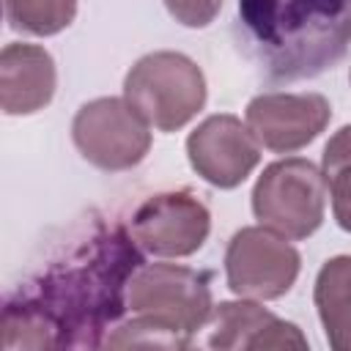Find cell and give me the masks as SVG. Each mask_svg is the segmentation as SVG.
Segmentation results:
<instances>
[{
	"mask_svg": "<svg viewBox=\"0 0 351 351\" xmlns=\"http://www.w3.org/2000/svg\"><path fill=\"white\" fill-rule=\"evenodd\" d=\"M77 0H5V19L14 30L55 36L71 25Z\"/></svg>",
	"mask_w": 351,
	"mask_h": 351,
	"instance_id": "9a60e30c",
	"label": "cell"
},
{
	"mask_svg": "<svg viewBox=\"0 0 351 351\" xmlns=\"http://www.w3.org/2000/svg\"><path fill=\"white\" fill-rule=\"evenodd\" d=\"M126 304L134 318H143L186 348L192 335L211 321L214 302L208 274L178 263L140 266L129 282Z\"/></svg>",
	"mask_w": 351,
	"mask_h": 351,
	"instance_id": "3957f363",
	"label": "cell"
},
{
	"mask_svg": "<svg viewBox=\"0 0 351 351\" xmlns=\"http://www.w3.org/2000/svg\"><path fill=\"white\" fill-rule=\"evenodd\" d=\"M239 47L274 82L318 77L351 47V0H239Z\"/></svg>",
	"mask_w": 351,
	"mask_h": 351,
	"instance_id": "7a4b0ae2",
	"label": "cell"
},
{
	"mask_svg": "<svg viewBox=\"0 0 351 351\" xmlns=\"http://www.w3.org/2000/svg\"><path fill=\"white\" fill-rule=\"evenodd\" d=\"M55 63L38 44H8L0 55V107L5 115H27L52 101Z\"/></svg>",
	"mask_w": 351,
	"mask_h": 351,
	"instance_id": "7c38bea8",
	"label": "cell"
},
{
	"mask_svg": "<svg viewBox=\"0 0 351 351\" xmlns=\"http://www.w3.org/2000/svg\"><path fill=\"white\" fill-rule=\"evenodd\" d=\"M222 0H165L170 16L186 27H206L219 14Z\"/></svg>",
	"mask_w": 351,
	"mask_h": 351,
	"instance_id": "2e32d148",
	"label": "cell"
},
{
	"mask_svg": "<svg viewBox=\"0 0 351 351\" xmlns=\"http://www.w3.org/2000/svg\"><path fill=\"white\" fill-rule=\"evenodd\" d=\"M211 228L208 208L189 192L148 197L132 217L129 233L140 250L159 258H184L203 247Z\"/></svg>",
	"mask_w": 351,
	"mask_h": 351,
	"instance_id": "ba28073f",
	"label": "cell"
},
{
	"mask_svg": "<svg viewBox=\"0 0 351 351\" xmlns=\"http://www.w3.org/2000/svg\"><path fill=\"white\" fill-rule=\"evenodd\" d=\"M332 107L321 93H261L247 104V126L258 145L293 154L329 123Z\"/></svg>",
	"mask_w": 351,
	"mask_h": 351,
	"instance_id": "9c48e42d",
	"label": "cell"
},
{
	"mask_svg": "<svg viewBox=\"0 0 351 351\" xmlns=\"http://www.w3.org/2000/svg\"><path fill=\"white\" fill-rule=\"evenodd\" d=\"M228 288L244 299H280L299 274V252L266 225L241 228L225 252Z\"/></svg>",
	"mask_w": 351,
	"mask_h": 351,
	"instance_id": "52a82bcc",
	"label": "cell"
},
{
	"mask_svg": "<svg viewBox=\"0 0 351 351\" xmlns=\"http://www.w3.org/2000/svg\"><path fill=\"white\" fill-rule=\"evenodd\" d=\"M123 99L148 126L176 132L206 104V80L192 58L181 52H151L129 69Z\"/></svg>",
	"mask_w": 351,
	"mask_h": 351,
	"instance_id": "277c9868",
	"label": "cell"
},
{
	"mask_svg": "<svg viewBox=\"0 0 351 351\" xmlns=\"http://www.w3.org/2000/svg\"><path fill=\"white\" fill-rule=\"evenodd\" d=\"M132 233L93 222L3 307V351L99 348L123 315L129 282L143 266Z\"/></svg>",
	"mask_w": 351,
	"mask_h": 351,
	"instance_id": "6da1fadb",
	"label": "cell"
},
{
	"mask_svg": "<svg viewBox=\"0 0 351 351\" xmlns=\"http://www.w3.org/2000/svg\"><path fill=\"white\" fill-rule=\"evenodd\" d=\"M211 348H307L299 326L280 321L255 302H222L211 313Z\"/></svg>",
	"mask_w": 351,
	"mask_h": 351,
	"instance_id": "8fae6325",
	"label": "cell"
},
{
	"mask_svg": "<svg viewBox=\"0 0 351 351\" xmlns=\"http://www.w3.org/2000/svg\"><path fill=\"white\" fill-rule=\"evenodd\" d=\"M321 173L329 186L335 219L343 230L351 233V126H343L326 143Z\"/></svg>",
	"mask_w": 351,
	"mask_h": 351,
	"instance_id": "5bb4252c",
	"label": "cell"
},
{
	"mask_svg": "<svg viewBox=\"0 0 351 351\" xmlns=\"http://www.w3.org/2000/svg\"><path fill=\"white\" fill-rule=\"evenodd\" d=\"M77 151L101 170H129L151 148V126L126 99L104 96L82 104L71 123Z\"/></svg>",
	"mask_w": 351,
	"mask_h": 351,
	"instance_id": "8992f818",
	"label": "cell"
},
{
	"mask_svg": "<svg viewBox=\"0 0 351 351\" xmlns=\"http://www.w3.org/2000/svg\"><path fill=\"white\" fill-rule=\"evenodd\" d=\"M250 126L236 115H211L206 118L186 140L189 165L200 178L219 189L239 186L258 165L261 151Z\"/></svg>",
	"mask_w": 351,
	"mask_h": 351,
	"instance_id": "30bf717a",
	"label": "cell"
},
{
	"mask_svg": "<svg viewBox=\"0 0 351 351\" xmlns=\"http://www.w3.org/2000/svg\"><path fill=\"white\" fill-rule=\"evenodd\" d=\"M313 299L329 346L351 351V255L332 258L321 266Z\"/></svg>",
	"mask_w": 351,
	"mask_h": 351,
	"instance_id": "4fadbf2b",
	"label": "cell"
},
{
	"mask_svg": "<svg viewBox=\"0 0 351 351\" xmlns=\"http://www.w3.org/2000/svg\"><path fill=\"white\" fill-rule=\"evenodd\" d=\"M326 192V178L310 159H280L261 173L252 189V211L261 225L285 239H307L324 222Z\"/></svg>",
	"mask_w": 351,
	"mask_h": 351,
	"instance_id": "5b68a950",
	"label": "cell"
}]
</instances>
